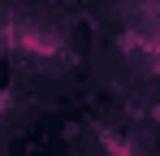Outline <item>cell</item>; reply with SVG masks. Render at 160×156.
<instances>
[{
	"label": "cell",
	"instance_id": "6da1fadb",
	"mask_svg": "<svg viewBox=\"0 0 160 156\" xmlns=\"http://www.w3.org/2000/svg\"><path fill=\"white\" fill-rule=\"evenodd\" d=\"M0 48L22 65L56 70V65H69V30H61L52 18H43L35 9L4 4L0 9Z\"/></svg>",
	"mask_w": 160,
	"mask_h": 156
}]
</instances>
